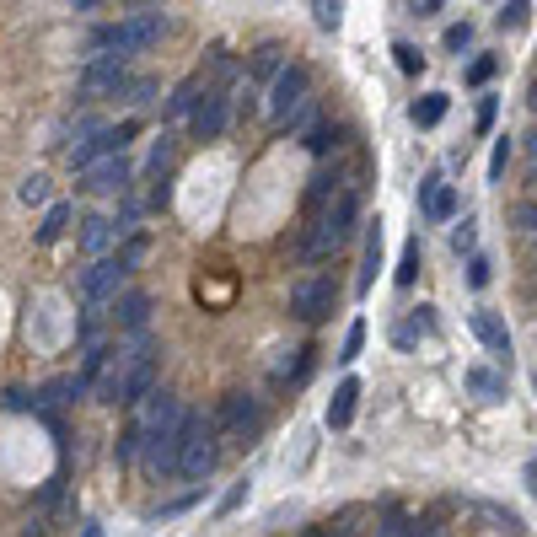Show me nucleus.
<instances>
[{
    "label": "nucleus",
    "mask_w": 537,
    "mask_h": 537,
    "mask_svg": "<svg viewBox=\"0 0 537 537\" xmlns=\"http://www.w3.org/2000/svg\"><path fill=\"white\" fill-rule=\"evenodd\" d=\"M145 409L135 414V425L124 430V441H119V462H135L140 457V468L145 478H167L172 468H178V435H183V403L172 398V393H145L140 398Z\"/></svg>",
    "instance_id": "nucleus-1"
},
{
    "label": "nucleus",
    "mask_w": 537,
    "mask_h": 537,
    "mask_svg": "<svg viewBox=\"0 0 537 537\" xmlns=\"http://www.w3.org/2000/svg\"><path fill=\"white\" fill-rule=\"evenodd\" d=\"M156 339L151 333H119V339L108 344L103 355V371H97L92 393L97 403H108V409H119V403H140L145 393H151L156 382Z\"/></svg>",
    "instance_id": "nucleus-2"
},
{
    "label": "nucleus",
    "mask_w": 537,
    "mask_h": 537,
    "mask_svg": "<svg viewBox=\"0 0 537 537\" xmlns=\"http://www.w3.org/2000/svg\"><path fill=\"white\" fill-rule=\"evenodd\" d=\"M355 221H360V194H355V188H344V194H333L323 210H312V226L301 231L296 258H301V264H323V258H333L344 242H350Z\"/></svg>",
    "instance_id": "nucleus-3"
},
{
    "label": "nucleus",
    "mask_w": 537,
    "mask_h": 537,
    "mask_svg": "<svg viewBox=\"0 0 537 537\" xmlns=\"http://www.w3.org/2000/svg\"><path fill=\"white\" fill-rule=\"evenodd\" d=\"M162 33H167V17H162V11L119 17V22H108V27H92V38H86V60H92V54H119V60H129V54L156 49Z\"/></svg>",
    "instance_id": "nucleus-4"
},
{
    "label": "nucleus",
    "mask_w": 537,
    "mask_h": 537,
    "mask_svg": "<svg viewBox=\"0 0 537 537\" xmlns=\"http://www.w3.org/2000/svg\"><path fill=\"white\" fill-rule=\"evenodd\" d=\"M221 462V435H215V414H183V435H178V468L188 484H205Z\"/></svg>",
    "instance_id": "nucleus-5"
},
{
    "label": "nucleus",
    "mask_w": 537,
    "mask_h": 537,
    "mask_svg": "<svg viewBox=\"0 0 537 537\" xmlns=\"http://www.w3.org/2000/svg\"><path fill=\"white\" fill-rule=\"evenodd\" d=\"M258 430H264L258 398L253 393H226L221 409H215V435H221V446H248V441H258Z\"/></svg>",
    "instance_id": "nucleus-6"
},
{
    "label": "nucleus",
    "mask_w": 537,
    "mask_h": 537,
    "mask_svg": "<svg viewBox=\"0 0 537 537\" xmlns=\"http://www.w3.org/2000/svg\"><path fill=\"white\" fill-rule=\"evenodd\" d=\"M135 129H140L135 119H124V124H97L92 135H86V140H76V145L65 151L70 172H86V167H97V162H103V156H119L124 145L135 140Z\"/></svg>",
    "instance_id": "nucleus-7"
},
{
    "label": "nucleus",
    "mask_w": 537,
    "mask_h": 537,
    "mask_svg": "<svg viewBox=\"0 0 537 537\" xmlns=\"http://www.w3.org/2000/svg\"><path fill=\"white\" fill-rule=\"evenodd\" d=\"M333 307H339L333 274H307V280L290 285V317H301V323H328Z\"/></svg>",
    "instance_id": "nucleus-8"
},
{
    "label": "nucleus",
    "mask_w": 537,
    "mask_h": 537,
    "mask_svg": "<svg viewBox=\"0 0 537 537\" xmlns=\"http://www.w3.org/2000/svg\"><path fill=\"white\" fill-rule=\"evenodd\" d=\"M129 285V274L113 264V253H103L92 269H81V280H76V296H81V307H97V312H108L113 301H119V290Z\"/></svg>",
    "instance_id": "nucleus-9"
},
{
    "label": "nucleus",
    "mask_w": 537,
    "mask_h": 537,
    "mask_svg": "<svg viewBox=\"0 0 537 537\" xmlns=\"http://www.w3.org/2000/svg\"><path fill=\"white\" fill-rule=\"evenodd\" d=\"M307 97H312V70L307 65H285L280 76L269 81V113H274V124H285L290 113L307 103Z\"/></svg>",
    "instance_id": "nucleus-10"
},
{
    "label": "nucleus",
    "mask_w": 537,
    "mask_h": 537,
    "mask_svg": "<svg viewBox=\"0 0 537 537\" xmlns=\"http://www.w3.org/2000/svg\"><path fill=\"white\" fill-rule=\"evenodd\" d=\"M129 86V60L119 54H92L81 65V97H119Z\"/></svg>",
    "instance_id": "nucleus-11"
},
{
    "label": "nucleus",
    "mask_w": 537,
    "mask_h": 537,
    "mask_svg": "<svg viewBox=\"0 0 537 537\" xmlns=\"http://www.w3.org/2000/svg\"><path fill=\"white\" fill-rule=\"evenodd\" d=\"M231 113H237L231 92H226V86H210L205 103L188 113V129H194V140H221L226 129H231Z\"/></svg>",
    "instance_id": "nucleus-12"
},
{
    "label": "nucleus",
    "mask_w": 537,
    "mask_h": 537,
    "mask_svg": "<svg viewBox=\"0 0 537 537\" xmlns=\"http://www.w3.org/2000/svg\"><path fill=\"white\" fill-rule=\"evenodd\" d=\"M129 178H135V172H129V156L119 151V156H103L97 167H86L81 188H86V194H124Z\"/></svg>",
    "instance_id": "nucleus-13"
},
{
    "label": "nucleus",
    "mask_w": 537,
    "mask_h": 537,
    "mask_svg": "<svg viewBox=\"0 0 537 537\" xmlns=\"http://www.w3.org/2000/svg\"><path fill=\"white\" fill-rule=\"evenodd\" d=\"M124 231H129V226L119 221V215H86V221H81V253L103 258L108 248H119Z\"/></svg>",
    "instance_id": "nucleus-14"
},
{
    "label": "nucleus",
    "mask_w": 537,
    "mask_h": 537,
    "mask_svg": "<svg viewBox=\"0 0 537 537\" xmlns=\"http://www.w3.org/2000/svg\"><path fill=\"white\" fill-rule=\"evenodd\" d=\"M145 323H151V296H145V290H124V296L113 301V328L145 333Z\"/></svg>",
    "instance_id": "nucleus-15"
},
{
    "label": "nucleus",
    "mask_w": 537,
    "mask_h": 537,
    "mask_svg": "<svg viewBox=\"0 0 537 537\" xmlns=\"http://www.w3.org/2000/svg\"><path fill=\"white\" fill-rule=\"evenodd\" d=\"M468 323H473V333H478V344H484L489 355H500V360L511 355V328H505V323H500L495 312H484V307H478V312L468 317Z\"/></svg>",
    "instance_id": "nucleus-16"
},
{
    "label": "nucleus",
    "mask_w": 537,
    "mask_h": 537,
    "mask_svg": "<svg viewBox=\"0 0 537 537\" xmlns=\"http://www.w3.org/2000/svg\"><path fill=\"white\" fill-rule=\"evenodd\" d=\"M205 92H210V81L205 76H188V81H178V92L167 97V119H188L199 103H205Z\"/></svg>",
    "instance_id": "nucleus-17"
},
{
    "label": "nucleus",
    "mask_w": 537,
    "mask_h": 537,
    "mask_svg": "<svg viewBox=\"0 0 537 537\" xmlns=\"http://www.w3.org/2000/svg\"><path fill=\"white\" fill-rule=\"evenodd\" d=\"M355 398H360V382L355 376H344L339 387H333V398H328V430H344L355 419Z\"/></svg>",
    "instance_id": "nucleus-18"
},
{
    "label": "nucleus",
    "mask_w": 537,
    "mask_h": 537,
    "mask_svg": "<svg viewBox=\"0 0 537 537\" xmlns=\"http://www.w3.org/2000/svg\"><path fill=\"white\" fill-rule=\"evenodd\" d=\"M425 215L430 221H452L457 215V188L452 183H430L425 188Z\"/></svg>",
    "instance_id": "nucleus-19"
},
{
    "label": "nucleus",
    "mask_w": 537,
    "mask_h": 537,
    "mask_svg": "<svg viewBox=\"0 0 537 537\" xmlns=\"http://www.w3.org/2000/svg\"><path fill=\"white\" fill-rule=\"evenodd\" d=\"M70 221H76V210H70V205H49V210H43V226H38V248H49V242H60L65 231H70Z\"/></svg>",
    "instance_id": "nucleus-20"
},
{
    "label": "nucleus",
    "mask_w": 537,
    "mask_h": 537,
    "mask_svg": "<svg viewBox=\"0 0 537 537\" xmlns=\"http://www.w3.org/2000/svg\"><path fill=\"white\" fill-rule=\"evenodd\" d=\"M344 188H350V183H344V172H339V167H333V172H317L312 188H307V210H323L333 194H344Z\"/></svg>",
    "instance_id": "nucleus-21"
},
{
    "label": "nucleus",
    "mask_w": 537,
    "mask_h": 537,
    "mask_svg": "<svg viewBox=\"0 0 537 537\" xmlns=\"http://www.w3.org/2000/svg\"><path fill=\"white\" fill-rule=\"evenodd\" d=\"M446 108H452V97H446V92H430V97H419V103L409 108V119H414L419 129H435V124L446 119Z\"/></svg>",
    "instance_id": "nucleus-22"
},
{
    "label": "nucleus",
    "mask_w": 537,
    "mask_h": 537,
    "mask_svg": "<svg viewBox=\"0 0 537 537\" xmlns=\"http://www.w3.org/2000/svg\"><path fill=\"white\" fill-rule=\"evenodd\" d=\"M307 344H296V350H280V360H274V382H296V376H307Z\"/></svg>",
    "instance_id": "nucleus-23"
},
{
    "label": "nucleus",
    "mask_w": 537,
    "mask_h": 537,
    "mask_svg": "<svg viewBox=\"0 0 537 537\" xmlns=\"http://www.w3.org/2000/svg\"><path fill=\"white\" fill-rule=\"evenodd\" d=\"M307 145L312 156H328V151H339V124H328V119H312V129H307Z\"/></svg>",
    "instance_id": "nucleus-24"
},
{
    "label": "nucleus",
    "mask_w": 537,
    "mask_h": 537,
    "mask_svg": "<svg viewBox=\"0 0 537 537\" xmlns=\"http://www.w3.org/2000/svg\"><path fill=\"white\" fill-rule=\"evenodd\" d=\"M468 387H473V393L484 398V403H500V398H505V382H500L495 371H484V366H473V371H468Z\"/></svg>",
    "instance_id": "nucleus-25"
},
{
    "label": "nucleus",
    "mask_w": 537,
    "mask_h": 537,
    "mask_svg": "<svg viewBox=\"0 0 537 537\" xmlns=\"http://www.w3.org/2000/svg\"><path fill=\"white\" fill-rule=\"evenodd\" d=\"M430 328H435V317H430V307H419V312H414V323H403V328L393 333V339L403 344V350H409V344H414V339H425Z\"/></svg>",
    "instance_id": "nucleus-26"
},
{
    "label": "nucleus",
    "mask_w": 537,
    "mask_h": 537,
    "mask_svg": "<svg viewBox=\"0 0 537 537\" xmlns=\"http://www.w3.org/2000/svg\"><path fill=\"white\" fill-rule=\"evenodd\" d=\"M140 258H145V237H140V231H135L129 242H119V248H113V264H119L124 274H135V264H140Z\"/></svg>",
    "instance_id": "nucleus-27"
},
{
    "label": "nucleus",
    "mask_w": 537,
    "mask_h": 537,
    "mask_svg": "<svg viewBox=\"0 0 537 537\" xmlns=\"http://www.w3.org/2000/svg\"><path fill=\"white\" fill-rule=\"evenodd\" d=\"M17 199H22V205H49V178H43V172H33V178H22Z\"/></svg>",
    "instance_id": "nucleus-28"
},
{
    "label": "nucleus",
    "mask_w": 537,
    "mask_h": 537,
    "mask_svg": "<svg viewBox=\"0 0 537 537\" xmlns=\"http://www.w3.org/2000/svg\"><path fill=\"white\" fill-rule=\"evenodd\" d=\"M527 17H532V0H505V11H495V22L511 27V33H516V27H527Z\"/></svg>",
    "instance_id": "nucleus-29"
},
{
    "label": "nucleus",
    "mask_w": 537,
    "mask_h": 537,
    "mask_svg": "<svg viewBox=\"0 0 537 537\" xmlns=\"http://www.w3.org/2000/svg\"><path fill=\"white\" fill-rule=\"evenodd\" d=\"M376 258H382V231H371V242H366V269H360V290H371V280H376Z\"/></svg>",
    "instance_id": "nucleus-30"
},
{
    "label": "nucleus",
    "mask_w": 537,
    "mask_h": 537,
    "mask_svg": "<svg viewBox=\"0 0 537 537\" xmlns=\"http://www.w3.org/2000/svg\"><path fill=\"white\" fill-rule=\"evenodd\" d=\"M280 54H285L280 43H264V49H258V60H253V70H258V76H269V70L280 76V70H285V65H280Z\"/></svg>",
    "instance_id": "nucleus-31"
},
{
    "label": "nucleus",
    "mask_w": 537,
    "mask_h": 537,
    "mask_svg": "<svg viewBox=\"0 0 537 537\" xmlns=\"http://www.w3.org/2000/svg\"><path fill=\"white\" fill-rule=\"evenodd\" d=\"M393 54H398V70H403V76H419V70H425V54H419L414 43H398Z\"/></svg>",
    "instance_id": "nucleus-32"
},
{
    "label": "nucleus",
    "mask_w": 537,
    "mask_h": 537,
    "mask_svg": "<svg viewBox=\"0 0 537 537\" xmlns=\"http://www.w3.org/2000/svg\"><path fill=\"white\" fill-rule=\"evenodd\" d=\"M119 97H124L129 108H145V103H151V97H156V81H129Z\"/></svg>",
    "instance_id": "nucleus-33"
},
{
    "label": "nucleus",
    "mask_w": 537,
    "mask_h": 537,
    "mask_svg": "<svg viewBox=\"0 0 537 537\" xmlns=\"http://www.w3.org/2000/svg\"><path fill=\"white\" fill-rule=\"evenodd\" d=\"M495 70H500V60H495V54H478V60L468 65V86H484L489 76H495Z\"/></svg>",
    "instance_id": "nucleus-34"
},
{
    "label": "nucleus",
    "mask_w": 537,
    "mask_h": 537,
    "mask_svg": "<svg viewBox=\"0 0 537 537\" xmlns=\"http://www.w3.org/2000/svg\"><path fill=\"white\" fill-rule=\"evenodd\" d=\"M312 17L323 33H333V27H339V0H312Z\"/></svg>",
    "instance_id": "nucleus-35"
},
{
    "label": "nucleus",
    "mask_w": 537,
    "mask_h": 537,
    "mask_svg": "<svg viewBox=\"0 0 537 537\" xmlns=\"http://www.w3.org/2000/svg\"><path fill=\"white\" fill-rule=\"evenodd\" d=\"M376 537H419V532H414L409 516H387L382 527H376Z\"/></svg>",
    "instance_id": "nucleus-36"
},
{
    "label": "nucleus",
    "mask_w": 537,
    "mask_h": 537,
    "mask_svg": "<svg viewBox=\"0 0 537 537\" xmlns=\"http://www.w3.org/2000/svg\"><path fill=\"white\" fill-rule=\"evenodd\" d=\"M414 274H419V242H409V248H403V264H398V285H414Z\"/></svg>",
    "instance_id": "nucleus-37"
},
{
    "label": "nucleus",
    "mask_w": 537,
    "mask_h": 537,
    "mask_svg": "<svg viewBox=\"0 0 537 537\" xmlns=\"http://www.w3.org/2000/svg\"><path fill=\"white\" fill-rule=\"evenodd\" d=\"M505 162H511V140H495V156H489V183L505 178Z\"/></svg>",
    "instance_id": "nucleus-38"
},
{
    "label": "nucleus",
    "mask_w": 537,
    "mask_h": 537,
    "mask_svg": "<svg viewBox=\"0 0 537 537\" xmlns=\"http://www.w3.org/2000/svg\"><path fill=\"white\" fill-rule=\"evenodd\" d=\"M446 49H452V54H462V49H468V43H473V27L468 22H457V27H446Z\"/></svg>",
    "instance_id": "nucleus-39"
},
{
    "label": "nucleus",
    "mask_w": 537,
    "mask_h": 537,
    "mask_svg": "<svg viewBox=\"0 0 537 537\" xmlns=\"http://www.w3.org/2000/svg\"><path fill=\"white\" fill-rule=\"evenodd\" d=\"M360 344H366V323H355L350 333H344V355H339V360H355V355H360Z\"/></svg>",
    "instance_id": "nucleus-40"
},
{
    "label": "nucleus",
    "mask_w": 537,
    "mask_h": 537,
    "mask_svg": "<svg viewBox=\"0 0 537 537\" xmlns=\"http://www.w3.org/2000/svg\"><path fill=\"white\" fill-rule=\"evenodd\" d=\"M516 226L537 237V199H527V205H516Z\"/></svg>",
    "instance_id": "nucleus-41"
},
{
    "label": "nucleus",
    "mask_w": 537,
    "mask_h": 537,
    "mask_svg": "<svg viewBox=\"0 0 537 537\" xmlns=\"http://www.w3.org/2000/svg\"><path fill=\"white\" fill-rule=\"evenodd\" d=\"M468 285H489V258H473L468 264Z\"/></svg>",
    "instance_id": "nucleus-42"
},
{
    "label": "nucleus",
    "mask_w": 537,
    "mask_h": 537,
    "mask_svg": "<svg viewBox=\"0 0 537 537\" xmlns=\"http://www.w3.org/2000/svg\"><path fill=\"white\" fill-rule=\"evenodd\" d=\"M495 124V97H484V103H478V129H489Z\"/></svg>",
    "instance_id": "nucleus-43"
},
{
    "label": "nucleus",
    "mask_w": 537,
    "mask_h": 537,
    "mask_svg": "<svg viewBox=\"0 0 537 537\" xmlns=\"http://www.w3.org/2000/svg\"><path fill=\"white\" fill-rule=\"evenodd\" d=\"M242 495H248V484H237V489H231V495L221 500V511H237V505H242Z\"/></svg>",
    "instance_id": "nucleus-44"
},
{
    "label": "nucleus",
    "mask_w": 537,
    "mask_h": 537,
    "mask_svg": "<svg viewBox=\"0 0 537 537\" xmlns=\"http://www.w3.org/2000/svg\"><path fill=\"white\" fill-rule=\"evenodd\" d=\"M452 242H457V248H473V221H462V226H457V237H452Z\"/></svg>",
    "instance_id": "nucleus-45"
},
{
    "label": "nucleus",
    "mask_w": 537,
    "mask_h": 537,
    "mask_svg": "<svg viewBox=\"0 0 537 537\" xmlns=\"http://www.w3.org/2000/svg\"><path fill=\"white\" fill-rule=\"evenodd\" d=\"M301 537H350V532H328V527H307Z\"/></svg>",
    "instance_id": "nucleus-46"
},
{
    "label": "nucleus",
    "mask_w": 537,
    "mask_h": 537,
    "mask_svg": "<svg viewBox=\"0 0 537 537\" xmlns=\"http://www.w3.org/2000/svg\"><path fill=\"white\" fill-rule=\"evenodd\" d=\"M435 6H441V0H414V11H419V17H430Z\"/></svg>",
    "instance_id": "nucleus-47"
},
{
    "label": "nucleus",
    "mask_w": 537,
    "mask_h": 537,
    "mask_svg": "<svg viewBox=\"0 0 537 537\" xmlns=\"http://www.w3.org/2000/svg\"><path fill=\"white\" fill-rule=\"evenodd\" d=\"M527 484H532V495H537V457L527 462Z\"/></svg>",
    "instance_id": "nucleus-48"
},
{
    "label": "nucleus",
    "mask_w": 537,
    "mask_h": 537,
    "mask_svg": "<svg viewBox=\"0 0 537 537\" xmlns=\"http://www.w3.org/2000/svg\"><path fill=\"white\" fill-rule=\"evenodd\" d=\"M527 151H532V162H537V129H532V135H527Z\"/></svg>",
    "instance_id": "nucleus-49"
},
{
    "label": "nucleus",
    "mask_w": 537,
    "mask_h": 537,
    "mask_svg": "<svg viewBox=\"0 0 537 537\" xmlns=\"http://www.w3.org/2000/svg\"><path fill=\"white\" fill-rule=\"evenodd\" d=\"M81 537H103V527H81Z\"/></svg>",
    "instance_id": "nucleus-50"
},
{
    "label": "nucleus",
    "mask_w": 537,
    "mask_h": 537,
    "mask_svg": "<svg viewBox=\"0 0 537 537\" xmlns=\"http://www.w3.org/2000/svg\"><path fill=\"white\" fill-rule=\"evenodd\" d=\"M527 103H532V113H537V81H532V92H527Z\"/></svg>",
    "instance_id": "nucleus-51"
},
{
    "label": "nucleus",
    "mask_w": 537,
    "mask_h": 537,
    "mask_svg": "<svg viewBox=\"0 0 537 537\" xmlns=\"http://www.w3.org/2000/svg\"><path fill=\"white\" fill-rule=\"evenodd\" d=\"M97 6V0H76V11H92Z\"/></svg>",
    "instance_id": "nucleus-52"
},
{
    "label": "nucleus",
    "mask_w": 537,
    "mask_h": 537,
    "mask_svg": "<svg viewBox=\"0 0 537 537\" xmlns=\"http://www.w3.org/2000/svg\"><path fill=\"white\" fill-rule=\"evenodd\" d=\"M532 183H537V162H532Z\"/></svg>",
    "instance_id": "nucleus-53"
},
{
    "label": "nucleus",
    "mask_w": 537,
    "mask_h": 537,
    "mask_svg": "<svg viewBox=\"0 0 537 537\" xmlns=\"http://www.w3.org/2000/svg\"><path fill=\"white\" fill-rule=\"evenodd\" d=\"M425 537H441V532H425Z\"/></svg>",
    "instance_id": "nucleus-54"
}]
</instances>
